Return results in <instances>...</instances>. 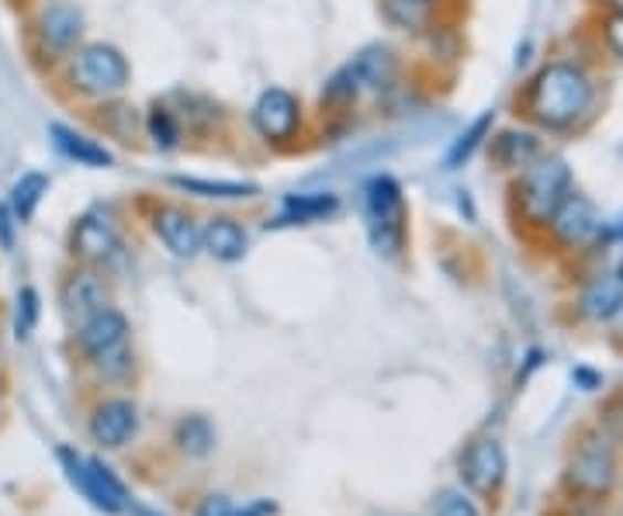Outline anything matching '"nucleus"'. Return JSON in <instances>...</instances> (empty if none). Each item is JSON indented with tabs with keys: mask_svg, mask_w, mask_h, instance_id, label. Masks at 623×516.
Instances as JSON below:
<instances>
[{
	"mask_svg": "<svg viewBox=\"0 0 623 516\" xmlns=\"http://www.w3.org/2000/svg\"><path fill=\"white\" fill-rule=\"evenodd\" d=\"M592 101L589 76L571 63H551L537 73L530 87V108L548 128H564L576 122Z\"/></svg>",
	"mask_w": 623,
	"mask_h": 516,
	"instance_id": "f257e3e1",
	"label": "nucleus"
},
{
	"mask_svg": "<svg viewBox=\"0 0 623 516\" xmlns=\"http://www.w3.org/2000/svg\"><path fill=\"white\" fill-rule=\"evenodd\" d=\"M81 347L94 360V368L104 378H122L133 368V350H128V319L115 308H101L81 326Z\"/></svg>",
	"mask_w": 623,
	"mask_h": 516,
	"instance_id": "f03ea898",
	"label": "nucleus"
},
{
	"mask_svg": "<svg viewBox=\"0 0 623 516\" xmlns=\"http://www.w3.org/2000/svg\"><path fill=\"white\" fill-rule=\"evenodd\" d=\"M368 229L378 253H399L405 236V201L392 177H374L368 185Z\"/></svg>",
	"mask_w": 623,
	"mask_h": 516,
	"instance_id": "7ed1b4c3",
	"label": "nucleus"
},
{
	"mask_svg": "<svg viewBox=\"0 0 623 516\" xmlns=\"http://www.w3.org/2000/svg\"><path fill=\"white\" fill-rule=\"evenodd\" d=\"M73 81L81 91L97 94V97L118 94L128 84V60L115 45H104V42L84 45L73 60Z\"/></svg>",
	"mask_w": 623,
	"mask_h": 516,
	"instance_id": "20e7f679",
	"label": "nucleus"
},
{
	"mask_svg": "<svg viewBox=\"0 0 623 516\" xmlns=\"http://www.w3.org/2000/svg\"><path fill=\"white\" fill-rule=\"evenodd\" d=\"M60 461H63V468H66V478L81 488V493L104 513H122L128 503V493H125V485L112 475V468H104V464L97 457H81L76 451L63 447L60 451Z\"/></svg>",
	"mask_w": 623,
	"mask_h": 516,
	"instance_id": "39448f33",
	"label": "nucleus"
},
{
	"mask_svg": "<svg viewBox=\"0 0 623 516\" xmlns=\"http://www.w3.org/2000/svg\"><path fill=\"white\" fill-rule=\"evenodd\" d=\"M568 167L561 160H543L527 170L524 185H519V204L530 222H551L558 204L568 198Z\"/></svg>",
	"mask_w": 623,
	"mask_h": 516,
	"instance_id": "423d86ee",
	"label": "nucleus"
},
{
	"mask_svg": "<svg viewBox=\"0 0 623 516\" xmlns=\"http://www.w3.org/2000/svg\"><path fill=\"white\" fill-rule=\"evenodd\" d=\"M298 97L292 91H284V87H271L260 94V101L253 105V125H256V133L271 139V143H284V139H292L295 136V128H298Z\"/></svg>",
	"mask_w": 623,
	"mask_h": 516,
	"instance_id": "0eeeda50",
	"label": "nucleus"
},
{
	"mask_svg": "<svg viewBox=\"0 0 623 516\" xmlns=\"http://www.w3.org/2000/svg\"><path fill=\"white\" fill-rule=\"evenodd\" d=\"M613 475H616L613 447L603 441H585L568 464V482L576 485L579 493H592V496L606 493L613 485Z\"/></svg>",
	"mask_w": 623,
	"mask_h": 516,
	"instance_id": "6e6552de",
	"label": "nucleus"
},
{
	"mask_svg": "<svg viewBox=\"0 0 623 516\" xmlns=\"http://www.w3.org/2000/svg\"><path fill=\"white\" fill-rule=\"evenodd\" d=\"M506 472H509V464H506V451L499 441L472 444L461 461V475L475 493H496V488L506 482Z\"/></svg>",
	"mask_w": 623,
	"mask_h": 516,
	"instance_id": "1a4fd4ad",
	"label": "nucleus"
},
{
	"mask_svg": "<svg viewBox=\"0 0 623 516\" xmlns=\"http://www.w3.org/2000/svg\"><path fill=\"white\" fill-rule=\"evenodd\" d=\"M63 313L70 323H87L91 316H97L101 308H108V292H104L101 277L94 271H73L63 281Z\"/></svg>",
	"mask_w": 623,
	"mask_h": 516,
	"instance_id": "9d476101",
	"label": "nucleus"
},
{
	"mask_svg": "<svg viewBox=\"0 0 623 516\" xmlns=\"http://www.w3.org/2000/svg\"><path fill=\"white\" fill-rule=\"evenodd\" d=\"M551 229L555 236L568 246H579L589 243L595 236V229H600V215H595V204L582 194H568L558 212L551 215Z\"/></svg>",
	"mask_w": 623,
	"mask_h": 516,
	"instance_id": "9b49d317",
	"label": "nucleus"
},
{
	"mask_svg": "<svg viewBox=\"0 0 623 516\" xmlns=\"http://www.w3.org/2000/svg\"><path fill=\"white\" fill-rule=\"evenodd\" d=\"M139 417H136V406L125 402V399H108L94 409L91 417V436L101 447H122L128 436L136 433Z\"/></svg>",
	"mask_w": 623,
	"mask_h": 516,
	"instance_id": "f8f14e48",
	"label": "nucleus"
},
{
	"mask_svg": "<svg viewBox=\"0 0 623 516\" xmlns=\"http://www.w3.org/2000/svg\"><path fill=\"white\" fill-rule=\"evenodd\" d=\"M73 253L84 256V261H104L118 250V229L108 215L101 212H87L76 219L73 225Z\"/></svg>",
	"mask_w": 623,
	"mask_h": 516,
	"instance_id": "ddd939ff",
	"label": "nucleus"
},
{
	"mask_svg": "<svg viewBox=\"0 0 623 516\" xmlns=\"http://www.w3.org/2000/svg\"><path fill=\"white\" fill-rule=\"evenodd\" d=\"M152 229L173 256H194L201 250V229L184 209H170V204L167 209H156Z\"/></svg>",
	"mask_w": 623,
	"mask_h": 516,
	"instance_id": "4468645a",
	"label": "nucleus"
},
{
	"mask_svg": "<svg viewBox=\"0 0 623 516\" xmlns=\"http://www.w3.org/2000/svg\"><path fill=\"white\" fill-rule=\"evenodd\" d=\"M49 136L52 143H56V149L63 152V157L76 160V164H84V167H112V152L97 146L94 139L81 136L76 128L63 125V122H52L49 125Z\"/></svg>",
	"mask_w": 623,
	"mask_h": 516,
	"instance_id": "2eb2a0df",
	"label": "nucleus"
},
{
	"mask_svg": "<svg viewBox=\"0 0 623 516\" xmlns=\"http://www.w3.org/2000/svg\"><path fill=\"white\" fill-rule=\"evenodd\" d=\"M201 246L215 256L222 264H232V261H243L246 253V232L240 222L232 219H212L201 232Z\"/></svg>",
	"mask_w": 623,
	"mask_h": 516,
	"instance_id": "dca6fc26",
	"label": "nucleus"
},
{
	"mask_svg": "<svg viewBox=\"0 0 623 516\" xmlns=\"http://www.w3.org/2000/svg\"><path fill=\"white\" fill-rule=\"evenodd\" d=\"M39 29L49 49H70L84 32V18L70 4H49L39 18Z\"/></svg>",
	"mask_w": 623,
	"mask_h": 516,
	"instance_id": "f3484780",
	"label": "nucleus"
},
{
	"mask_svg": "<svg viewBox=\"0 0 623 516\" xmlns=\"http://www.w3.org/2000/svg\"><path fill=\"white\" fill-rule=\"evenodd\" d=\"M353 73V81H357V91H381L392 84V76H395V60L388 49L381 45H371V49H363V53L347 66Z\"/></svg>",
	"mask_w": 623,
	"mask_h": 516,
	"instance_id": "a211bd4d",
	"label": "nucleus"
},
{
	"mask_svg": "<svg viewBox=\"0 0 623 516\" xmlns=\"http://www.w3.org/2000/svg\"><path fill=\"white\" fill-rule=\"evenodd\" d=\"M620 308H623V281L600 277V281H592L582 295V313L589 319H610Z\"/></svg>",
	"mask_w": 623,
	"mask_h": 516,
	"instance_id": "6ab92c4d",
	"label": "nucleus"
},
{
	"mask_svg": "<svg viewBox=\"0 0 623 516\" xmlns=\"http://www.w3.org/2000/svg\"><path fill=\"white\" fill-rule=\"evenodd\" d=\"M336 209H340V201L332 194H292L284 201L281 222H319L329 219Z\"/></svg>",
	"mask_w": 623,
	"mask_h": 516,
	"instance_id": "aec40b11",
	"label": "nucleus"
},
{
	"mask_svg": "<svg viewBox=\"0 0 623 516\" xmlns=\"http://www.w3.org/2000/svg\"><path fill=\"white\" fill-rule=\"evenodd\" d=\"M170 185L201 198H253L260 191L256 185H240V180H201V177H170Z\"/></svg>",
	"mask_w": 623,
	"mask_h": 516,
	"instance_id": "412c9836",
	"label": "nucleus"
},
{
	"mask_svg": "<svg viewBox=\"0 0 623 516\" xmlns=\"http://www.w3.org/2000/svg\"><path fill=\"white\" fill-rule=\"evenodd\" d=\"M49 191V177L45 173H21V180L14 185L11 191V212L21 219V222H29L39 209V201L42 194Z\"/></svg>",
	"mask_w": 623,
	"mask_h": 516,
	"instance_id": "4be33fe9",
	"label": "nucleus"
},
{
	"mask_svg": "<svg viewBox=\"0 0 623 516\" xmlns=\"http://www.w3.org/2000/svg\"><path fill=\"white\" fill-rule=\"evenodd\" d=\"M177 444H180V451H188L194 457H204L208 451L215 447V430L204 417H188L184 423L177 427Z\"/></svg>",
	"mask_w": 623,
	"mask_h": 516,
	"instance_id": "5701e85b",
	"label": "nucleus"
},
{
	"mask_svg": "<svg viewBox=\"0 0 623 516\" xmlns=\"http://www.w3.org/2000/svg\"><path fill=\"white\" fill-rule=\"evenodd\" d=\"M488 128H492V112H485L482 118H475L472 128H467V133L451 146V152H447V167H451V170H457L464 160H472V152L482 146V139L488 136Z\"/></svg>",
	"mask_w": 623,
	"mask_h": 516,
	"instance_id": "b1692460",
	"label": "nucleus"
},
{
	"mask_svg": "<svg viewBox=\"0 0 623 516\" xmlns=\"http://www.w3.org/2000/svg\"><path fill=\"white\" fill-rule=\"evenodd\" d=\"M35 323H39V292L35 288H21L18 292V305H14V337L29 340Z\"/></svg>",
	"mask_w": 623,
	"mask_h": 516,
	"instance_id": "393cba45",
	"label": "nucleus"
},
{
	"mask_svg": "<svg viewBox=\"0 0 623 516\" xmlns=\"http://www.w3.org/2000/svg\"><path fill=\"white\" fill-rule=\"evenodd\" d=\"M496 152H499V160L503 164H509V167H519V164H527L534 152H537V143H534V136L530 133H506L503 139H499V146H496Z\"/></svg>",
	"mask_w": 623,
	"mask_h": 516,
	"instance_id": "a878e982",
	"label": "nucleus"
},
{
	"mask_svg": "<svg viewBox=\"0 0 623 516\" xmlns=\"http://www.w3.org/2000/svg\"><path fill=\"white\" fill-rule=\"evenodd\" d=\"M271 513H274V503H253V506L240 509L225 496H208L198 509V516H271Z\"/></svg>",
	"mask_w": 623,
	"mask_h": 516,
	"instance_id": "bb28decb",
	"label": "nucleus"
},
{
	"mask_svg": "<svg viewBox=\"0 0 623 516\" xmlns=\"http://www.w3.org/2000/svg\"><path fill=\"white\" fill-rule=\"evenodd\" d=\"M149 136H152L156 146H163V149H170L177 143L180 133H177V122H173V115L167 108H152L149 112Z\"/></svg>",
	"mask_w": 623,
	"mask_h": 516,
	"instance_id": "cd10ccee",
	"label": "nucleus"
},
{
	"mask_svg": "<svg viewBox=\"0 0 623 516\" xmlns=\"http://www.w3.org/2000/svg\"><path fill=\"white\" fill-rule=\"evenodd\" d=\"M433 516H478L475 503L461 496V493H444L436 499V513Z\"/></svg>",
	"mask_w": 623,
	"mask_h": 516,
	"instance_id": "c85d7f7f",
	"label": "nucleus"
},
{
	"mask_svg": "<svg viewBox=\"0 0 623 516\" xmlns=\"http://www.w3.org/2000/svg\"><path fill=\"white\" fill-rule=\"evenodd\" d=\"M14 212L11 204H0V250H11L14 246Z\"/></svg>",
	"mask_w": 623,
	"mask_h": 516,
	"instance_id": "c756f323",
	"label": "nucleus"
},
{
	"mask_svg": "<svg viewBox=\"0 0 623 516\" xmlns=\"http://www.w3.org/2000/svg\"><path fill=\"white\" fill-rule=\"evenodd\" d=\"M606 42L616 56H623V14H613L610 24H606Z\"/></svg>",
	"mask_w": 623,
	"mask_h": 516,
	"instance_id": "7c9ffc66",
	"label": "nucleus"
},
{
	"mask_svg": "<svg viewBox=\"0 0 623 516\" xmlns=\"http://www.w3.org/2000/svg\"><path fill=\"white\" fill-rule=\"evenodd\" d=\"M606 4H610V8H613L616 14H623V0H606Z\"/></svg>",
	"mask_w": 623,
	"mask_h": 516,
	"instance_id": "2f4dec72",
	"label": "nucleus"
},
{
	"mask_svg": "<svg viewBox=\"0 0 623 516\" xmlns=\"http://www.w3.org/2000/svg\"><path fill=\"white\" fill-rule=\"evenodd\" d=\"M620 281H623V264H620Z\"/></svg>",
	"mask_w": 623,
	"mask_h": 516,
	"instance_id": "473e14b6",
	"label": "nucleus"
},
{
	"mask_svg": "<svg viewBox=\"0 0 623 516\" xmlns=\"http://www.w3.org/2000/svg\"><path fill=\"white\" fill-rule=\"evenodd\" d=\"M415 4H426V0H415Z\"/></svg>",
	"mask_w": 623,
	"mask_h": 516,
	"instance_id": "72a5a7b5",
	"label": "nucleus"
}]
</instances>
